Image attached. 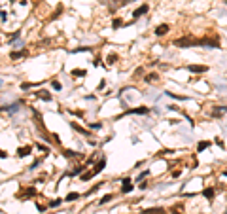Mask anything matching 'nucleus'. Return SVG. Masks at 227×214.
Wrapping results in <instances>:
<instances>
[{"label":"nucleus","mask_w":227,"mask_h":214,"mask_svg":"<svg viewBox=\"0 0 227 214\" xmlns=\"http://www.w3.org/2000/svg\"><path fill=\"white\" fill-rule=\"evenodd\" d=\"M70 74H72L74 78H83V76H87V70H85V68H74Z\"/></svg>","instance_id":"15"},{"label":"nucleus","mask_w":227,"mask_h":214,"mask_svg":"<svg viewBox=\"0 0 227 214\" xmlns=\"http://www.w3.org/2000/svg\"><path fill=\"white\" fill-rule=\"evenodd\" d=\"M63 155H64V157H81V154L72 152V150H64V152H63Z\"/></svg>","instance_id":"19"},{"label":"nucleus","mask_w":227,"mask_h":214,"mask_svg":"<svg viewBox=\"0 0 227 214\" xmlns=\"http://www.w3.org/2000/svg\"><path fill=\"white\" fill-rule=\"evenodd\" d=\"M201 45H206V47H220V40L216 36L212 38H202L201 40Z\"/></svg>","instance_id":"3"},{"label":"nucleus","mask_w":227,"mask_h":214,"mask_svg":"<svg viewBox=\"0 0 227 214\" xmlns=\"http://www.w3.org/2000/svg\"><path fill=\"white\" fill-rule=\"evenodd\" d=\"M89 127L93 129V131H97V129H102V123H91Z\"/></svg>","instance_id":"26"},{"label":"nucleus","mask_w":227,"mask_h":214,"mask_svg":"<svg viewBox=\"0 0 227 214\" xmlns=\"http://www.w3.org/2000/svg\"><path fill=\"white\" fill-rule=\"evenodd\" d=\"M34 95L38 99H42V101H51V93H48L45 89H40V91H34Z\"/></svg>","instance_id":"8"},{"label":"nucleus","mask_w":227,"mask_h":214,"mask_svg":"<svg viewBox=\"0 0 227 214\" xmlns=\"http://www.w3.org/2000/svg\"><path fill=\"white\" fill-rule=\"evenodd\" d=\"M19 34H21V32H19V31H17V32H13V34H12V36H10V42H13V40H15V38H19Z\"/></svg>","instance_id":"31"},{"label":"nucleus","mask_w":227,"mask_h":214,"mask_svg":"<svg viewBox=\"0 0 227 214\" xmlns=\"http://www.w3.org/2000/svg\"><path fill=\"white\" fill-rule=\"evenodd\" d=\"M172 214H180V212H174V210H172Z\"/></svg>","instance_id":"33"},{"label":"nucleus","mask_w":227,"mask_h":214,"mask_svg":"<svg viewBox=\"0 0 227 214\" xmlns=\"http://www.w3.org/2000/svg\"><path fill=\"white\" fill-rule=\"evenodd\" d=\"M227 112V106H214L212 108V117H221Z\"/></svg>","instance_id":"10"},{"label":"nucleus","mask_w":227,"mask_h":214,"mask_svg":"<svg viewBox=\"0 0 227 214\" xmlns=\"http://www.w3.org/2000/svg\"><path fill=\"white\" fill-rule=\"evenodd\" d=\"M36 208H38V212H44L48 207H45V205H38V203H36Z\"/></svg>","instance_id":"30"},{"label":"nucleus","mask_w":227,"mask_h":214,"mask_svg":"<svg viewBox=\"0 0 227 214\" xmlns=\"http://www.w3.org/2000/svg\"><path fill=\"white\" fill-rule=\"evenodd\" d=\"M59 205H61V199H55V201H51V203H49V207H51V208H53V207H59Z\"/></svg>","instance_id":"29"},{"label":"nucleus","mask_w":227,"mask_h":214,"mask_svg":"<svg viewBox=\"0 0 227 214\" xmlns=\"http://www.w3.org/2000/svg\"><path fill=\"white\" fill-rule=\"evenodd\" d=\"M146 12H148V4H142V6H138V8L132 12V17H134V19H138V17H140V15H144Z\"/></svg>","instance_id":"9"},{"label":"nucleus","mask_w":227,"mask_h":214,"mask_svg":"<svg viewBox=\"0 0 227 214\" xmlns=\"http://www.w3.org/2000/svg\"><path fill=\"white\" fill-rule=\"evenodd\" d=\"M129 192H132L131 178H123V180H121V193H129Z\"/></svg>","instance_id":"6"},{"label":"nucleus","mask_w":227,"mask_h":214,"mask_svg":"<svg viewBox=\"0 0 227 214\" xmlns=\"http://www.w3.org/2000/svg\"><path fill=\"white\" fill-rule=\"evenodd\" d=\"M112 199H114V195H112V193H108V195H104L99 203H100V205H104V203H108V201H112Z\"/></svg>","instance_id":"24"},{"label":"nucleus","mask_w":227,"mask_h":214,"mask_svg":"<svg viewBox=\"0 0 227 214\" xmlns=\"http://www.w3.org/2000/svg\"><path fill=\"white\" fill-rule=\"evenodd\" d=\"M144 80L150 82V83H151V82H157V80H159V74H150V76H146Z\"/></svg>","instance_id":"23"},{"label":"nucleus","mask_w":227,"mask_h":214,"mask_svg":"<svg viewBox=\"0 0 227 214\" xmlns=\"http://www.w3.org/2000/svg\"><path fill=\"white\" fill-rule=\"evenodd\" d=\"M121 25H123V19H121V17H116V19L112 21V27H114V29H119Z\"/></svg>","instance_id":"21"},{"label":"nucleus","mask_w":227,"mask_h":214,"mask_svg":"<svg viewBox=\"0 0 227 214\" xmlns=\"http://www.w3.org/2000/svg\"><path fill=\"white\" fill-rule=\"evenodd\" d=\"M70 125H72V129H76L78 133H81V135H85V136H91V131H87V129H83V127H81V125H78L76 121H72Z\"/></svg>","instance_id":"14"},{"label":"nucleus","mask_w":227,"mask_h":214,"mask_svg":"<svg viewBox=\"0 0 227 214\" xmlns=\"http://www.w3.org/2000/svg\"><path fill=\"white\" fill-rule=\"evenodd\" d=\"M174 45H178V47L201 45V40H197V38H193V36H184V38H178V40H174Z\"/></svg>","instance_id":"1"},{"label":"nucleus","mask_w":227,"mask_h":214,"mask_svg":"<svg viewBox=\"0 0 227 214\" xmlns=\"http://www.w3.org/2000/svg\"><path fill=\"white\" fill-rule=\"evenodd\" d=\"M51 85H53V89H57V91H61V87H63V85H61L57 80H55V82H51Z\"/></svg>","instance_id":"27"},{"label":"nucleus","mask_w":227,"mask_h":214,"mask_svg":"<svg viewBox=\"0 0 227 214\" xmlns=\"http://www.w3.org/2000/svg\"><path fill=\"white\" fill-rule=\"evenodd\" d=\"M25 55H27V51H25V50H21V51H12V53H10V59H13V61H15V59L25 57Z\"/></svg>","instance_id":"16"},{"label":"nucleus","mask_w":227,"mask_h":214,"mask_svg":"<svg viewBox=\"0 0 227 214\" xmlns=\"http://www.w3.org/2000/svg\"><path fill=\"white\" fill-rule=\"evenodd\" d=\"M142 214H165V210L163 208H146V210H142Z\"/></svg>","instance_id":"17"},{"label":"nucleus","mask_w":227,"mask_h":214,"mask_svg":"<svg viewBox=\"0 0 227 214\" xmlns=\"http://www.w3.org/2000/svg\"><path fill=\"white\" fill-rule=\"evenodd\" d=\"M104 167H106V159H104V157H100V161L95 165L93 173H95V174H99V173H102V171H104Z\"/></svg>","instance_id":"12"},{"label":"nucleus","mask_w":227,"mask_h":214,"mask_svg":"<svg viewBox=\"0 0 227 214\" xmlns=\"http://www.w3.org/2000/svg\"><path fill=\"white\" fill-rule=\"evenodd\" d=\"M80 197V193H76V192H72V193H68L66 197H64V201H76Z\"/></svg>","instance_id":"22"},{"label":"nucleus","mask_w":227,"mask_h":214,"mask_svg":"<svg viewBox=\"0 0 227 214\" xmlns=\"http://www.w3.org/2000/svg\"><path fill=\"white\" fill-rule=\"evenodd\" d=\"M30 197H36V188H23L21 192L17 193V199H30Z\"/></svg>","instance_id":"2"},{"label":"nucleus","mask_w":227,"mask_h":214,"mask_svg":"<svg viewBox=\"0 0 227 214\" xmlns=\"http://www.w3.org/2000/svg\"><path fill=\"white\" fill-rule=\"evenodd\" d=\"M40 163H42V161H40V159H36V161H34V163L30 165V167H29V169H30V171H34V169H38V167H40Z\"/></svg>","instance_id":"25"},{"label":"nucleus","mask_w":227,"mask_h":214,"mask_svg":"<svg viewBox=\"0 0 227 214\" xmlns=\"http://www.w3.org/2000/svg\"><path fill=\"white\" fill-rule=\"evenodd\" d=\"M214 193H216V189H214V188H204V189H202V195L206 197L208 201H212V199H214Z\"/></svg>","instance_id":"13"},{"label":"nucleus","mask_w":227,"mask_h":214,"mask_svg":"<svg viewBox=\"0 0 227 214\" xmlns=\"http://www.w3.org/2000/svg\"><path fill=\"white\" fill-rule=\"evenodd\" d=\"M30 146H21V148H17V155L19 157H27V155H30Z\"/></svg>","instance_id":"11"},{"label":"nucleus","mask_w":227,"mask_h":214,"mask_svg":"<svg viewBox=\"0 0 227 214\" xmlns=\"http://www.w3.org/2000/svg\"><path fill=\"white\" fill-rule=\"evenodd\" d=\"M118 59H119V57H118V53H110V55H108V59H106V64H110V66H112L114 63H118Z\"/></svg>","instance_id":"18"},{"label":"nucleus","mask_w":227,"mask_h":214,"mask_svg":"<svg viewBox=\"0 0 227 214\" xmlns=\"http://www.w3.org/2000/svg\"><path fill=\"white\" fill-rule=\"evenodd\" d=\"M140 74H142V68H136V72H134V78H140Z\"/></svg>","instance_id":"32"},{"label":"nucleus","mask_w":227,"mask_h":214,"mask_svg":"<svg viewBox=\"0 0 227 214\" xmlns=\"http://www.w3.org/2000/svg\"><path fill=\"white\" fill-rule=\"evenodd\" d=\"M6 19H8V13L2 10V13H0V21H2V23H6Z\"/></svg>","instance_id":"28"},{"label":"nucleus","mask_w":227,"mask_h":214,"mask_svg":"<svg viewBox=\"0 0 227 214\" xmlns=\"http://www.w3.org/2000/svg\"><path fill=\"white\" fill-rule=\"evenodd\" d=\"M188 70L193 72V74H202V72H206V70H208V66L206 64H189Z\"/></svg>","instance_id":"4"},{"label":"nucleus","mask_w":227,"mask_h":214,"mask_svg":"<svg viewBox=\"0 0 227 214\" xmlns=\"http://www.w3.org/2000/svg\"><path fill=\"white\" fill-rule=\"evenodd\" d=\"M150 112V108H146V106H140V108H131V110H127V112H123L121 116H129V114H148ZM119 116V117H121Z\"/></svg>","instance_id":"5"},{"label":"nucleus","mask_w":227,"mask_h":214,"mask_svg":"<svg viewBox=\"0 0 227 214\" xmlns=\"http://www.w3.org/2000/svg\"><path fill=\"white\" fill-rule=\"evenodd\" d=\"M208 146H210V142H206V140H201L199 144H197V150H199V152H202V150H206Z\"/></svg>","instance_id":"20"},{"label":"nucleus","mask_w":227,"mask_h":214,"mask_svg":"<svg viewBox=\"0 0 227 214\" xmlns=\"http://www.w3.org/2000/svg\"><path fill=\"white\" fill-rule=\"evenodd\" d=\"M169 29H170V27L167 25V23H163V25H157V27H155V34H157V36H165V34L169 32Z\"/></svg>","instance_id":"7"}]
</instances>
